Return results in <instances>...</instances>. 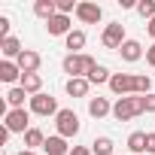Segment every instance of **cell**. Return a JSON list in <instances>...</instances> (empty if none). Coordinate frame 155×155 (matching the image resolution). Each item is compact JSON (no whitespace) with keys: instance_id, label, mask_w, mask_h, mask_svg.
Wrapping results in <instances>:
<instances>
[{"instance_id":"1","label":"cell","mask_w":155,"mask_h":155,"mask_svg":"<svg viewBox=\"0 0 155 155\" xmlns=\"http://www.w3.org/2000/svg\"><path fill=\"white\" fill-rule=\"evenodd\" d=\"M146 107H143V94H128V97H119L113 104V119L116 122H131L137 116H143Z\"/></svg>"},{"instance_id":"2","label":"cell","mask_w":155,"mask_h":155,"mask_svg":"<svg viewBox=\"0 0 155 155\" xmlns=\"http://www.w3.org/2000/svg\"><path fill=\"white\" fill-rule=\"evenodd\" d=\"M97 67V61L91 55H67L64 58V73H70V79H79V76H88Z\"/></svg>"},{"instance_id":"3","label":"cell","mask_w":155,"mask_h":155,"mask_svg":"<svg viewBox=\"0 0 155 155\" xmlns=\"http://www.w3.org/2000/svg\"><path fill=\"white\" fill-rule=\"evenodd\" d=\"M55 128H58V134L64 137V140H70V137H76L79 134V116H76L73 110H61L58 116H55Z\"/></svg>"},{"instance_id":"4","label":"cell","mask_w":155,"mask_h":155,"mask_svg":"<svg viewBox=\"0 0 155 155\" xmlns=\"http://www.w3.org/2000/svg\"><path fill=\"white\" fill-rule=\"evenodd\" d=\"M28 110H31L34 116H58V113H61V110H58V101H55L52 94H46V91L34 94V97L28 101Z\"/></svg>"},{"instance_id":"5","label":"cell","mask_w":155,"mask_h":155,"mask_svg":"<svg viewBox=\"0 0 155 155\" xmlns=\"http://www.w3.org/2000/svg\"><path fill=\"white\" fill-rule=\"evenodd\" d=\"M3 125L9 128V134H28L31 131V110H9L3 116Z\"/></svg>"},{"instance_id":"6","label":"cell","mask_w":155,"mask_h":155,"mask_svg":"<svg viewBox=\"0 0 155 155\" xmlns=\"http://www.w3.org/2000/svg\"><path fill=\"white\" fill-rule=\"evenodd\" d=\"M125 40H128V37H125V25H122V21L107 25V28H104V34H101L104 49H116V52H119V49L125 46Z\"/></svg>"},{"instance_id":"7","label":"cell","mask_w":155,"mask_h":155,"mask_svg":"<svg viewBox=\"0 0 155 155\" xmlns=\"http://www.w3.org/2000/svg\"><path fill=\"white\" fill-rule=\"evenodd\" d=\"M110 91L119 94V97L134 94V76H131V73H113V79H110Z\"/></svg>"},{"instance_id":"8","label":"cell","mask_w":155,"mask_h":155,"mask_svg":"<svg viewBox=\"0 0 155 155\" xmlns=\"http://www.w3.org/2000/svg\"><path fill=\"white\" fill-rule=\"evenodd\" d=\"M76 18H79L82 25H97L104 18V9L97 3H88V0H82L79 6H76Z\"/></svg>"},{"instance_id":"9","label":"cell","mask_w":155,"mask_h":155,"mask_svg":"<svg viewBox=\"0 0 155 155\" xmlns=\"http://www.w3.org/2000/svg\"><path fill=\"white\" fill-rule=\"evenodd\" d=\"M15 64L21 67V73H37V70H40V64H43V58H40V52L25 49V52L15 58Z\"/></svg>"},{"instance_id":"10","label":"cell","mask_w":155,"mask_h":155,"mask_svg":"<svg viewBox=\"0 0 155 155\" xmlns=\"http://www.w3.org/2000/svg\"><path fill=\"white\" fill-rule=\"evenodd\" d=\"M46 31H49V37H67L73 28H70V15H55V18H49L46 21Z\"/></svg>"},{"instance_id":"11","label":"cell","mask_w":155,"mask_h":155,"mask_svg":"<svg viewBox=\"0 0 155 155\" xmlns=\"http://www.w3.org/2000/svg\"><path fill=\"white\" fill-rule=\"evenodd\" d=\"M119 55H122V61H128V64H134V61H140L146 52H143V46L137 43V40H125V46L119 49Z\"/></svg>"},{"instance_id":"12","label":"cell","mask_w":155,"mask_h":155,"mask_svg":"<svg viewBox=\"0 0 155 155\" xmlns=\"http://www.w3.org/2000/svg\"><path fill=\"white\" fill-rule=\"evenodd\" d=\"M110 113H113V104L107 97H88V116L91 119H104Z\"/></svg>"},{"instance_id":"13","label":"cell","mask_w":155,"mask_h":155,"mask_svg":"<svg viewBox=\"0 0 155 155\" xmlns=\"http://www.w3.org/2000/svg\"><path fill=\"white\" fill-rule=\"evenodd\" d=\"M46 155H70V146H67V140L61 137V134H52V137H46Z\"/></svg>"},{"instance_id":"14","label":"cell","mask_w":155,"mask_h":155,"mask_svg":"<svg viewBox=\"0 0 155 155\" xmlns=\"http://www.w3.org/2000/svg\"><path fill=\"white\" fill-rule=\"evenodd\" d=\"M21 67L15 64V61H0V79L3 82H21Z\"/></svg>"},{"instance_id":"15","label":"cell","mask_w":155,"mask_h":155,"mask_svg":"<svg viewBox=\"0 0 155 155\" xmlns=\"http://www.w3.org/2000/svg\"><path fill=\"white\" fill-rule=\"evenodd\" d=\"M128 149H131V155H143L149 149V134L146 131H134L128 137Z\"/></svg>"},{"instance_id":"16","label":"cell","mask_w":155,"mask_h":155,"mask_svg":"<svg viewBox=\"0 0 155 155\" xmlns=\"http://www.w3.org/2000/svg\"><path fill=\"white\" fill-rule=\"evenodd\" d=\"M64 46L70 49V55H82V49H85V31H70L64 37Z\"/></svg>"},{"instance_id":"17","label":"cell","mask_w":155,"mask_h":155,"mask_svg":"<svg viewBox=\"0 0 155 155\" xmlns=\"http://www.w3.org/2000/svg\"><path fill=\"white\" fill-rule=\"evenodd\" d=\"M64 88H67V94H70V97H85V94H88V88H91V82L85 79V76H79V79H67V82H64Z\"/></svg>"},{"instance_id":"18","label":"cell","mask_w":155,"mask_h":155,"mask_svg":"<svg viewBox=\"0 0 155 155\" xmlns=\"http://www.w3.org/2000/svg\"><path fill=\"white\" fill-rule=\"evenodd\" d=\"M25 97L31 101V94H28L21 85H12V88L6 91V104H9V110H25Z\"/></svg>"},{"instance_id":"19","label":"cell","mask_w":155,"mask_h":155,"mask_svg":"<svg viewBox=\"0 0 155 155\" xmlns=\"http://www.w3.org/2000/svg\"><path fill=\"white\" fill-rule=\"evenodd\" d=\"M18 85H21V88L34 97V94H40V91H43V76H40V73H25Z\"/></svg>"},{"instance_id":"20","label":"cell","mask_w":155,"mask_h":155,"mask_svg":"<svg viewBox=\"0 0 155 155\" xmlns=\"http://www.w3.org/2000/svg\"><path fill=\"white\" fill-rule=\"evenodd\" d=\"M34 12H37L43 21H49V18L58 15V3H55V0H37V3H34Z\"/></svg>"},{"instance_id":"21","label":"cell","mask_w":155,"mask_h":155,"mask_svg":"<svg viewBox=\"0 0 155 155\" xmlns=\"http://www.w3.org/2000/svg\"><path fill=\"white\" fill-rule=\"evenodd\" d=\"M0 52H3V61H15L25 49H21V43H18L15 37H9V40H3V43H0Z\"/></svg>"},{"instance_id":"22","label":"cell","mask_w":155,"mask_h":155,"mask_svg":"<svg viewBox=\"0 0 155 155\" xmlns=\"http://www.w3.org/2000/svg\"><path fill=\"white\" fill-rule=\"evenodd\" d=\"M85 79H88L91 85H104V82L110 85V79H113V73H110V70H107L104 64H97V67H94V70H91V73L85 76Z\"/></svg>"},{"instance_id":"23","label":"cell","mask_w":155,"mask_h":155,"mask_svg":"<svg viewBox=\"0 0 155 155\" xmlns=\"http://www.w3.org/2000/svg\"><path fill=\"white\" fill-rule=\"evenodd\" d=\"M37 146H46V134L40 131V128H31L28 134H25V149H37Z\"/></svg>"},{"instance_id":"24","label":"cell","mask_w":155,"mask_h":155,"mask_svg":"<svg viewBox=\"0 0 155 155\" xmlns=\"http://www.w3.org/2000/svg\"><path fill=\"white\" fill-rule=\"evenodd\" d=\"M113 146H116V143H113L110 137H97V140L91 143V155H116Z\"/></svg>"},{"instance_id":"25","label":"cell","mask_w":155,"mask_h":155,"mask_svg":"<svg viewBox=\"0 0 155 155\" xmlns=\"http://www.w3.org/2000/svg\"><path fill=\"white\" fill-rule=\"evenodd\" d=\"M152 76H134V94H149Z\"/></svg>"},{"instance_id":"26","label":"cell","mask_w":155,"mask_h":155,"mask_svg":"<svg viewBox=\"0 0 155 155\" xmlns=\"http://www.w3.org/2000/svg\"><path fill=\"white\" fill-rule=\"evenodd\" d=\"M137 12H140L146 21H152V18H155V0H140V3H137Z\"/></svg>"},{"instance_id":"27","label":"cell","mask_w":155,"mask_h":155,"mask_svg":"<svg viewBox=\"0 0 155 155\" xmlns=\"http://www.w3.org/2000/svg\"><path fill=\"white\" fill-rule=\"evenodd\" d=\"M55 3H58L61 15H70V12H76V6H79V3H73V0H55Z\"/></svg>"},{"instance_id":"28","label":"cell","mask_w":155,"mask_h":155,"mask_svg":"<svg viewBox=\"0 0 155 155\" xmlns=\"http://www.w3.org/2000/svg\"><path fill=\"white\" fill-rule=\"evenodd\" d=\"M9 40V18L6 15H0V43Z\"/></svg>"},{"instance_id":"29","label":"cell","mask_w":155,"mask_h":155,"mask_svg":"<svg viewBox=\"0 0 155 155\" xmlns=\"http://www.w3.org/2000/svg\"><path fill=\"white\" fill-rule=\"evenodd\" d=\"M143 107H146V113H155V94H152V91L143 94Z\"/></svg>"},{"instance_id":"30","label":"cell","mask_w":155,"mask_h":155,"mask_svg":"<svg viewBox=\"0 0 155 155\" xmlns=\"http://www.w3.org/2000/svg\"><path fill=\"white\" fill-rule=\"evenodd\" d=\"M146 64H149V67H155V43L146 49Z\"/></svg>"},{"instance_id":"31","label":"cell","mask_w":155,"mask_h":155,"mask_svg":"<svg viewBox=\"0 0 155 155\" xmlns=\"http://www.w3.org/2000/svg\"><path fill=\"white\" fill-rule=\"evenodd\" d=\"M70 155H91V149H88V146H73Z\"/></svg>"},{"instance_id":"32","label":"cell","mask_w":155,"mask_h":155,"mask_svg":"<svg viewBox=\"0 0 155 155\" xmlns=\"http://www.w3.org/2000/svg\"><path fill=\"white\" fill-rule=\"evenodd\" d=\"M6 140H9V128H6V125H3V128H0V146H3V143H6Z\"/></svg>"},{"instance_id":"33","label":"cell","mask_w":155,"mask_h":155,"mask_svg":"<svg viewBox=\"0 0 155 155\" xmlns=\"http://www.w3.org/2000/svg\"><path fill=\"white\" fill-rule=\"evenodd\" d=\"M149 155H155V134H149V149H146Z\"/></svg>"},{"instance_id":"34","label":"cell","mask_w":155,"mask_h":155,"mask_svg":"<svg viewBox=\"0 0 155 155\" xmlns=\"http://www.w3.org/2000/svg\"><path fill=\"white\" fill-rule=\"evenodd\" d=\"M146 31H149V37L155 40V18H152V21H146Z\"/></svg>"},{"instance_id":"35","label":"cell","mask_w":155,"mask_h":155,"mask_svg":"<svg viewBox=\"0 0 155 155\" xmlns=\"http://www.w3.org/2000/svg\"><path fill=\"white\" fill-rule=\"evenodd\" d=\"M18 155H37V152H31V149H21V152H18Z\"/></svg>"}]
</instances>
